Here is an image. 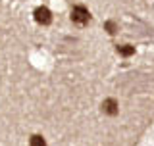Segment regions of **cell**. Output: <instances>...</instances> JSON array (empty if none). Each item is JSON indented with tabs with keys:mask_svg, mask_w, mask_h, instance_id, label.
Here are the masks:
<instances>
[{
	"mask_svg": "<svg viewBox=\"0 0 154 146\" xmlns=\"http://www.w3.org/2000/svg\"><path fill=\"white\" fill-rule=\"evenodd\" d=\"M71 21L77 23V25H87L91 21V14L85 6H73L71 10Z\"/></svg>",
	"mask_w": 154,
	"mask_h": 146,
	"instance_id": "6da1fadb",
	"label": "cell"
},
{
	"mask_svg": "<svg viewBox=\"0 0 154 146\" xmlns=\"http://www.w3.org/2000/svg\"><path fill=\"white\" fill-rule=\"evenodd\" d=\"M35 21L38 25H50L52 23V12L46 6H38L35 10Z\"/></svg>",
	"mask_w": 154,
	"mask_h": 146,
	"instance_id": "7a4b0ae2",
	"label": "cell"
},
{
	"mask_svg": "<svg viewBox=\"0 0 154 146\" xmlns=\"http://www.w3.org/2000/svg\"><path fill=\"white\" fill-rule=\"evenodd\" d=\"M102 111L106 115H118V111H119L118 100H116V98H106L102 102Z\"/></svg>",
	"mask_w": 154,
	"mask_h": 146,
	"instance_id": "3957f363",
	"label": "cell"
},
{
	"mask_svg": "<svg viewBox=\"0 0 154 146\" xmlns=\"http://www.w3.org/2000/svg\"><path fill=\"white\" fill-rule=\"evenodd\" d=\"M118 54L129 58V56L135 54V46H131V44H119V46H118Z\"/></svg>",
	"mask_w": 154,
	"mask_h": 146,
	"instance_id": "277c9868",
	"label": "cell"
},
{
	"mask_svg": "<svg viewBox=\"0 0 154 146\" xmlns=\"http://www.w3.org/2000/svg\"><path fill=\"white\" fill-rule=\"evenodd\" d=\"M29 144L31 146H46V140L42 135H33L31 138H29Z\"/></svg>",
	"mask_w": 154,
	"mask_h": 146,
	"instance_id": "5b68a950",
	"label": "cell"
},
{
	"mask_svg": "<svg viewBox=\"0 0 154 146\" xmlns=\"http://www.w3.org/2000/svg\"><path fill=\"white\" fill-rule=\"evenodd\" d=\"M104 31L108 33V35H116V33H118V23L112 21V19H108V21L104 23Z\"/></svg>",
	"mask_w": 154,
	"mask_h": 146,
	"instance_id": "8992f818",
	"label": "cell"
}]
</instances>
